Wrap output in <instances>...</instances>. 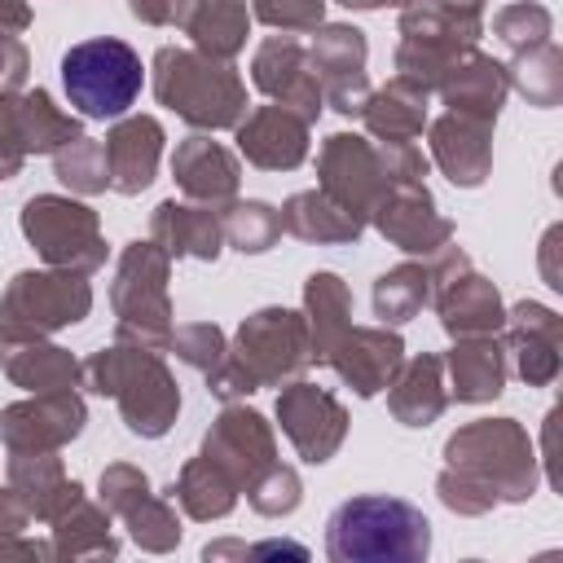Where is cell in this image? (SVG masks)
Returning a JSON list of instances; mask_svg holds the SVG:
<instances>
[{
  "instance_id": "obj_1",
  "label": "cell",
  "mask_w": 563,
  "mask_h": 563,
  "mask_svg": "<svg viewBox=\"0 0 563 563\" xmlns=\"http://www.w3.org/2000/svg\"><path fill=\"white\" fill-rule=\"evenodd\" d=\"M79 391L110 396L119 418L141 440H163L180 413V383L167 369L163 352L110 343L79 361Z\"/></svg>"
},
{
  "instance_id": "obj_2",
  "label": "cell",
  "mask_w": 563,
  "mask_h": 563,
  "mask_svg": "<svg viewBox=\"0 0 563 563\" xmlns=\"http://www.w3.org/2000/svg\"><path fill=\"white\" fill-rule=\"evenodd\" d=\"M444 471L479 488L493 506H523L541 484V457L519 418H475L444 440Z\"/></svg>"
},
{
  "instance_id": "obj_3",
  "label": "cell",
  "mask_w": 563,
  "mask_h": 563,
  "mask_svg": "<svg viewBox=\"0 0 563 563\" xmlns=\"http://www.w3.org/2000/svg\"><path fill=\"white\" fill-rule=\"evenodd\" d=\"M150 88L154 101L194 132H233L246 114V79L238 66L198 48L163 44L150 62Z\"/></svg>"
},
{
  "instance_id": "obj_4",
  "label": "cell",
  "mask_w": 563,
  "mask_h": 563,
  "mask_svg": "<svg viewBox=\"0 0 563 563\" xmlns=\"http://www.w3.org/2000/svg\"><path fill=\"white\" fill-rule=\"evenodd\" d=\"M325 554L334 563H422L431 554V523L405 497L361 493L330 510Z\"/></svg>"
},
{
  "instance_id": "obj_5",
  "label": "cell",
  "mask_w": 563,
  "mask_h": 563,
  "mask_svg": "<svg viewBox=\"0 0 563 563\" xmlns=\"http://www.w3.org/2000/svg\"><path fill=\"white\" fill-rule=\"evenodd\" d=\"M172 255L154 238H132L119 251L110 277V308H114V343L167 352L172 347Z\"/></svg>"
},
{
  "instance_id": "obj_6",
  "label": "cell",
  "mask_w": 563,
  "mask_h": 563,
  "mask_svg": "<svg viewBox=\"0 0 563 563\" xmlns=\"http://www.w3.org/2000/svg\"><path fill=\"white\" fill-rule=\"evenodd\" d=\"M145 84L141 53L119 35H92L62 53V88L79 119H123Z\"/></svg>"
},
{
  "instance_id": "obj_7",
  "label": "cell",
  "mask_w": 563,
  "mask_h": 563,
  "mask_svg": "<svg viewBox=\"0 0 563 563\" xmlns=\"http://www.w3.org/2000/svg\"><path fill=\"white\" fill-rule=\"evenodd\" d=\"M92 312V286L84 273L70 268H22L9 277L0 295V343H26V339H53L57 330H70L88 321Z\"/></svg>"
},
{
  "instance_id": "obj_8",
  "label": "cell",
  "mask_w": 563,
  "mask_h": 563,
  "mask_svg": "<svg viewBox=\"0 0 563 563\" xmlns=\"http://www.w3.org/2000/svg\"><path fill=\"white\" fill-rule=\"evenodd\" d=\"M22 238L35 246V255L48 268H70V273H101L106 268V233H101V216L75 198V194H35L22 202L18 211Z\"/></svg>"
},
{
  "instance_id": "obj_9",
  "label": "cell",
  "mask_w": 563,
  "mask_h": 563,
  "mask_svg": "<svg viewBox=\"0 0 563 563\" xmlns=\"http://www.w3.org/2000/svg\"><path fill=\"white\" fill-rule=\"evenodd\" d=\"M229 352L246 365L255 387H286L312 369V347H308V321L295 308L268 303L242 317L233 330Z\"/></svg>"
},
{
  "instance_id": "obj_10",
  "label": "cell",
  "mask_w": 563,
  "mask_h": 563,
  "mask_svg": "<svg viewBox=\"0 0 563 563\" xmlns=\"http://www.w3.org/2000/svg\"><path fill=\"white\" fill-rule=\"evenodd\" d=\"M317 189L369 224L374 202L391 189V176L383 167L378 141L374 136H356V132L325 136L321 150H317Z\"/></svg>"
},
{
  "instance_id": "obj_11",
  "label": "cell",
  "mask_w": 563,
  "mask_h": 563,
  "mask_svg": "<svg viewBox=\"0 0 563 563\" xmlns=\"http://www.w3.org/2000/svg\"><path fill=\"white\" fill-rule=\"evenodd\" d=\"M88 427V400L79 387L31 391L0 409V444L9 453H62Z\"/></svg>"
},
{
  "instance_id": "obj_12",
  "label": "cell",
  "mask_w": 563,
  "mask_h": 563,
  "mask_svg": "<svg viewBox=\"0 0 563 563\" xmlns=\"http://www.w3.org/2000/svg\"><path fill=\"white\" fill-rule=\"evenodd\" d=\"M277 427L290 440V449L299 453V462L321 466L347 440V409L334 391H325L308 378H295V383L277 387Z\"/></svg>"
},
{
  "instance_id": "obj_13",
  "label": "cell",
  "mask_w": 563,
  "mask_h": 563,
  "mask_svg": "<svg viewBox=\"0 0 563 563\" xmlns=\"http://www.w3.org/2000/svg\"><path fill=\"white\" fill-rule=\"evenodd\" d=\"M198 453L211 457L238 484V493H246L277 462V431H273V422L260 409L233 400V405H224L216 413V422L207 427Z\"/></svg>"
},
{
  "instance_id": "obj_14",
  "label": "cell",
  "mask_w": 563,
  "mask_h": 563,
  "mask_svg": "<svg viewBox=\"0 0 563 563\" xmlns=\"http://www.w3.org/2000/svg\"><path fill=\"white\" fill-rule=\"evenodd\" d=\"M501 347L510 361V374L528 387H550L563 369V317L550 303L519 299L506 308L501 321Z\"/></svg>"
},
{
  "instance_id": "obj_15",
  "label": "cell",
  "mask_w": 563,
  "mask_h": 563,
  "mask_svg": "<svg viewBox=\"0 0 563 563\" xmlns=\"http://www.w3.org/2000/svg\"><path fill=\"white\" fill-rule=\"evenodd\" d=\"M251 84H255L268 101L295 110V114L308 119V123H317L321 110H325L321 79L312 75L308 44H303L299 35L273 31L268 40H260V48L251 53Z\"/></svg>"
},
{
  "instance_id": "obj_16",
  "label": "cell",
  "mask_w": 563,
  "mask_h": 563,
  "mask_svg": "<svg viewBox=\"0 0 563 563\" xmlns=\"http://www.w3.org/2000/svg\"><path fill=\"white\" fill-rule=\"evenodd\" d=\"M369 224L383 233L387 246H396V251H405V255H418V260H427L431 251H440L444 242H453V220L435 207L427 180L391 185V189L374 202Z\"/></svg>"
},
{
  "instance_id": "obj_17",
  "label": "cell",
  "mask_w": 563,
  "mask_h": 563,
  "mask_svg": "<svg viewBox=\"0 0 563 563\" xmlns=\"http://www.w3.org/2000/svg\"><path fill=\"white\" fill-rule=\"evenodd\" d=\"M233 136H238V154L260 172H295L312 150V123L277 101L246 110Z\"/></svg>"
},
{
  "instance_id": "obj_18",
  "label": "cell",
  "mask_w": 563,
  "mask_h": 563,
  "mask_svg": "<svg viewBox=\"0 0 563 563\" xmlns=\"http://www.w3.org/2000/svg\"><path fill=\"white\" fill-rule=\"evenodd\" d=\"M427 145H431L427 158L457 189H479L493 176V123L488 119L444 110L427 119Z\"/></svg>"
},
{
  "instance_id": "obj_19",
  "label": "cell",
  "mask_w": 563,
  "mask_h": 563,
  "mask_svg": "<svg viewBox=\"0 0 563 563\" xmlns=\"http://www.w3.org/2000/svg\"><path fill=\"white\" fill-rule=\"evenodd\" d=\"M400 361H405V339H400L396 325H347V334H343V339L330 347V356H325V365H330L361 400L387 391V383L396 378Z\"/></svg>"
},
{
  "instance_id": "obj_20",
  "label": "cell",
  "mask_w": 563,
  "mask_h": 563,
  "mask_svg": "<svg viewBox=\"0 0 563 563\" xmlns=\"http://www.w3.org/2000/svg\"><path fill=\"white\" fill-rule=\"evenodd\" d=\"M172 176H176V189L189 198V202H207L216 211H224L238 189H242V163L229 145L211 141V132H194L185 141H176L172 150Z\"/></svg>"
},
{
  "instance_id": "obj_21",
  "label": "cell",
  "mask_w": 563,
  "mask_h": 563,
  "mask_svg": "<svg viewBox=\"0 0 563 563\" xmlns=\"http://www.w3.org/2000/svg\"><path fill=\"white\" fill-rule=\"evenodd\" d=\"M101 145H106V163H110V189L123 198H136L158 176L167 132L154 114H123L110 123Z\"/></svg>"
},
{
  "instance_id": "obj_22",
  "label": "cell",
  "mask_w": 563,
  "mask_h": 563,
  "mask_svg": "<svg viewBox=\"0 0 563 563\" xmlns=\"http://www.w3.org/2000/svg\"><path fill=\"white\" fill-rule=\"evenodd\" d=\"M440 361H444L449 400H457V405H488V400H497L506 391L510 361H506L501 334L453 339V347L440 352Z\"/></svg>"
},
{
  "instance_id": "obj_23",
  "label": "cell",
  "mask_w": 563,
  "mask_h": 563,
  "mask_svg": "<svg viewBox=\"0 0 563 563\" xmlns=\"http://www.w3.org/2000/svg\"><path fill=\"white\" fill-rule=\"evenodd\" d=\"M150 238L172 255V260H202L216 264L224 251V220L207 202L189 198H163L150 211Z\"/></svg>"
},
{
  "instance_id": "obj_24",
  "label": "cell",
  "mask_w": 563,
  "mask_h": 563,
  "mask_svg": "<svg viewBox=\"0 0 563 563\" xmlns=\"http://www.w3.org/2000/svg\"><path fill=\"white\" fill-rule=\"evenodd\" d=\"M484 35V0H409L400 4V40L440 53H466Z\"/></svg>"
},
{
  "instance_id": "obj_25",
  "label": "cell",
  "mask_w": 563,
  "mask_h": 563,
  "mask_svg": "<svg viewBox=\"0 0 563 563\" xmlns=\"http://www.w3.org/2000/svg\"><path fill=\"white\" fill-rule=\"evenodd\" d=\"M435 97L453 110V114H475V119H488L497 123L506 97H510V79H506V62L479 53V48H466L440 79Z\"/></svg>"
},
{
  "instance_id": "obj_26",
  "label": "cell",
  "mask_w": 563,
  "mask_h": 563,
  "mask_svg": "<svg viewBox=\"0 0 563 563\" xmlns=\"http://www.w3.org/2000/svg\"><path fill=\"white\" fill-rule=\"evenodd\" d=\"M431 303H435V317H440V325H444L449 339L501 334V321H506L501 290H497L484 273H475V268H466V273H457L453 282H444V286L431 295Z\"/></svg>"
},
{
  "instance_id": "obj_27",
  "label": "cell",
  "mask_w": 563,
  "mask_h": 563,
  "mask_svg": "<svg viewBox=\"0 0 563 563\" xmlns=\"http://www.w3.org/2000/svg\"><path fill=\"white\" fill-rule=\"evenodd\" d=\"M4 484L18 493L26 515L40 523H53L62 510H70L84 497V484L66 475L57 453H9Z\"/></svg>"
},
{
  "instance_id": "obj_28",
  "label": "cell",
  "mask_w": 563,
  "mask_h": 563,
  "mask_svg": "<svg viewBox=\"0 0 563 563\" xmlns=\"http://www.w3.org/2000/svg\"><path fill=\"white\" fill-rule=\"evenodd\" d=\"M387 409L400 427H431L449 409V387H444V361L440 352H418L405 356L396 378L387 383Z\"/></svg>"
},
{
  "instance_id": "obj_29",
  "label": "cell",
  "mask_w": 563,
  "mask_h": 563,
  "mask_svg": "<svg viewBox=\"0 0 563 563\" xmlns=\"http://www.w3.org/2000/svg\"><path fill=\"white\" fill-rule=\"evenodd\" d=\"M277 211H282V233L312 242V246H352L369 229L361 216H352L347 207H339L321 189H299Z\"/></svg>"
},
{
  "instance_id": "obj_30",
  "label": "cell",
  "mask_w": 563,
  "mask_h": 563,
  "mask_svg": "<svg viewBox=\"0 0 563 563\" xmlns=\"http://www.w3.org/2000/svg\"><path fill=\"white\" fill-rule=\"evenodd\" d=\"M0 369L22 391H66L79 387V356L53 339L0 343Z\"/></svg>"
},
{
  "instance_id": "obj_31",
  "label": "cell",
  "mask_w": 563,
  "mask_h": 563,
  "mask_svg": "<svg viewBox=\"0 0 563 563\" xmlns=\"http://www.w3.org/2000/svg\"><path fill=\"white\" fill-rule=\"evenodd\" d=\"M427 119H431V92H422L418 84H409L400 75L387 79L383 88H374L361 110L365 136H374V141H418L427 132Z\"/></svg>"
},
{
  "instance_id": "obj_32",
  "label": "cell",
  "mask_w": 563,
  "mask_h": 563,
  "mask_svg": "<svg viewBox=\"0 0 563 563\" xmlns=\"http://www.w3.org/2000/svg\"><path fill=\"white\" fill-rule=\"evenodd\" d=\"M303 321H308V347H312V365H325L330 347L347 334L352 325V286L330 273L317 268L303 277Z\"/></svg>"
},
{
  "instance_id": "obj_33",
  "label": "cell",
  "mask_w": 563,
  "mask_h": 563,
  "mask_svg": "<svg viewBox=\"0 0 563 563\" xmlns=\"http://www.w3.org/2000/svg\"><path fill=\"white\" fill-rule=\"evenodd\" d=\"M176 31L189 35V48L233 62L251 35V4L246 0H189Z\"/></svg>"
},
{
  "instance_id": "obj_34",
  "label": "cell",
  "mask_w": 563,
  "mask_h": 563,
  "mask_svg": "<svg viewBox=\"0 0 563 563\" xmlns=\"http://www.w3.org/2000/svg\"><path fill=\"white\" fill-rule=\"evenodd\" d=\"M167 497L180 506L185 519H194V523H211V519L233 515V506H238V484H233L211 457L194 453V457L180 466V475L172 479Z\"/></svg>"
},
{
  "instance_id": "obj_35",
  "label": "cell",
  "mask_w": 563,
  "mask_h": 563,
  "mask_svg": "<svg viewBox=\"0 0 563 563\" xmlns=\"http://www.w3.org/2000/svg\"><path fill=\"white\" fill-rule=\"evenodd\" d=\"M114 515L101 501L79 497L70 510H62L48 528H53V559H114L119 554V537H114Z\"/></svg>"
},
{
  "instance_id": "obj_36",
  "label": "cell",
  "mask_w": 563,
  "mask_h": 563,
  "mask_svg": "<svg viewBox=\"0 0 563 563\" xmlns=\"http://www.w3.org/2000/svg\"><path fill=\"white\" fill-rule=\"evenodd\" d=\"M308 35H312L308 40V62H312V75L321 79V88L365 75L369 40H365L361 26H352V22H321Z\"/></svg>"
},
{
  "instance_id": "obj_37",
  "label": "cell",
  "mask_w": 563,
  "mask_h": 563,
  "mask_svg": "<svg viewBox=\"0 0 563 563\" xmlns=\"http://www.w3.org/2000/svg\"><path fill=\"white\" fill-rule=\"evenodd\" d=\"M18 128H22L26 154H48V158L62 145H70L75 136H84L79 114L75 110H62L48 88H22L18 92Z\"/></svg>"
},
{
  "instance_id": "obj_38",
  "label": "cell",
  "mask_w": 563,
  "mask_h": 563,
  "mask_svg": "<svg viewBox=\"0 0 563 563\" xmlns=\"http://www.w3.org/2000/svg\"><path fill=\"white\" fill-rule=\"evenodd\" d=\"M369 303H374V317L378 325H405L413 321L427 303H431V273L422 260H405L387 273L374 277V290H369Z\"/></svg>"
},
{
  "instance_id": "obj_39",
  "label": "cell",
  "mask_w": 563,
  "mask_h": 563,
  "mask_svg": "<svg viewBox=\"0 0 563 563\" xmlns=\"http://www.w3.org/2000/svg\"><path fill=\"white\" fill-rule=\"evenodd\" d=\"M506 79L510 88L537 106V110H554L563 106V48L554 40L537 44V48H523L506 62Z\"/></svg>"
},
{
  "instance_id": "obj_40",
  "label": "cell",
  "mask_w": 563,
  "mask_h": 563,
  "mask_svg": "<svg viewBox=\"0 0 563 563\" xmlns=\"http://www.w3.org/2000/svg\"><path fill=\"white\" fill-rule=\"evenodd\" d=\"M224 246L242 251V255H264L282 242V211L264 198H233L224 211Z\"/></svg>"
},
{
  "instance_id": "obj_41",
  "label": "cell",
  "mask_w": 563,
  "mask_h": 563,
  "mask_svg": "<svg viewBox=\"0 0 563 563\" xmlns=\"http://www.w3.org/2000/svg\"><path fill=\"white\" fill-rule=\"evenodd\" d=\"M119 523L128 528V541L141 545L145 554H172L185 537L180 528V515H176V501L172 497H158V493H145L136 506H128L119 515Z\"/></svg>"
},
{
  "instance_id": "obj_42",
  "label": "cell",
  "mask_w": 563,
  "mask_h": 563,
  "mask_svg": "<svg viewBox=\"0 0 563 563\" xmlns=\"http://www.w3.org/2000/svg\"><path fill=\"white\" fill-rule=\"evenodd\" d=\"M53 176L75 194V198H97L110 189V163H106V145L92 136H75L70 145H62L53 154Z\"/></svg>"
},
{
  "instance_id": "obj_43",
  "label": "cell",
  "mask_w": 563,
  "mask_h": 563,
  "mask_svg": "<svg viewBox=\"0 0 563 563\" xmlns=\"http://www.w3.org/2000/svg\"><path fill=\"white\" fill-rule=\"evenodd\" d=\"M493 35L510 53H523V48H537V44H545L554 35V18L537 0H515V4H506V9L493 13Z\"/></svg>"
},
{
  "instance_id": "obj_44",
  "label": "cell",
  "mask_w": 563,
  "mask_h": 563,
  "mask_svg": "<svg viewBox=\"0 0 563 563\" xmlns=\"http://www.w3.org/2000/svg\"><path fill=\"white\" fill-rule=\"evenodd\" d=\"M299 501H303V479H299V471L286 466L282 457L246 488V506H251L255 515H264V519H286V515L299 510Z\"/></svg>"
},
{
  "instance_id": "obj_45",
  "label": "cell",
  "mask_w": 563,
  "mask_h": 563,
  "mask_svg": "<svg viewBox=\"0 0 563 563\" xmlns=\"http://www.w3.org/2000/svg\"><path fill=\"white\" fill-rule=\"evenodd\" d=\"M167 352H176L189 369L211 374L229 356V339H224V330L216 321H185V325L172 330V347Z\"/></svg>"
},
{
  "instance_id": "obj_46",
  "label": "cell",
  "mask_w": 563,
  "mask_h": 563,
  "mask_svg": "<svg viewBox=\"0 0 563 563\" xmlns=\"http://www.w3.org/2000/svg\"><path fill=\"white\" fill-rule=\"evenodd\" d=\"M251 22H264L282 35H308L325 22V0H246Z\"/></svg>"
},
{
  "instance_id": "obj_47",
  "label": "cell",
  "mask_w": 563,
  "mask_h": 563,
  "mask_svg": "<svg viewBox=\"0 0 563 563\" xmlns=\"http://www.w3.org/2000/svg\"><path fill=\"white\" fill-rule=\"evenodd\" d=\"M145 493H154L150 488V475L141 471V466H132V462H110L106 471H101V479H97V501L119 519L128 506H136Z\"/></svg>"
},
{
  "instance_id": "obj_48",
  "label": "cell",
  "mask_w": 563,
  "mask_h": 563,
  "mask_svg": "<svg viewBox=\"0 0 563 563\" xmlns=\"http://www.w3.org/2000/svg\"><path fill=\"white\" fill-rule=\"evenodd\" d=\"M202 559H308V545L299 541H238V537H220L202 545Z\"/></svg>"
},
{
  "instance_id": "obj_49",
  "label": "cell",
  "mask_w": 563,
  "mask_h": 563,
  "mask_svg": "<svg viewBox=\"0 0 563 563\" xmlns=\"http://www.w3.org/2000/svg\"><path fill=\"white\" fill-rule=\"evenodd\" d=\"M22 128H18V92H0V180H13L26 163Z\"/></svg>"
},
{
  "instance_id": "obj_50",
  "label": "cell",
  "mask_w": 563,
  "mask_h": 563,
  "mask_svg": "<svg viewBox=\"0 0 563 563\" xmlns=\"http://www.w3.org/2000/svg\"><path fill=\"white\" fill-rule=\"evenodd\" d=\"M202 378H207V391H211L216 400H224V405L246 400L251 391H260V387H255V378L246 374V365H242L233 352H229V356H224V361H220L211 374H202Z\"/></svg>"
},
{
  "instance_id": "obj_51",
  "label": "cell",
  "mask_w": 563,
  "mask_h": 563,
  "mask_svg": "<svg viewBox=\"0 0 563 563\" xmlns=\"http://www.w3.org/2000/svg\"><path fill=\"white\" fill-rule=\"evenodd\" d=\"M369 92H374L369 75H356V79H343V84H330V88H321L325 106H330L334 114H343V119H361V110H365Z\"/></svg>"
},
{
  "instance_id": "obj_52",
  "label": "cell",
  "mask_w": 563,
  "mask_h": 563,
  "mask_svg": "<svg viewBox=\"0 0 563 563\" xmlns=\"http://www.w3.org/2000/svg\"><path fill=\"white\" fill-rule=\"evenodd\" d=\"M31 75V53L18 35H0V92H22Z\"/></svg>"
},
{
  "instance_id": "obj_53",
  "label": "cell",
  "mask_w": 563,
  "mask_h": 563,
  "mask_svg": "<svg viewBox=\"0 0 563 563\" xmlns=\"http://www.w3.org/2000/svg\"><path fill=\"white\" fill-rule=\"evenodd\" d=\"M189 0H128V13L145 26H180Z\"/></svg>"
},
{
  "instance_id": "obj_54",
  "label": "cell",
  "mask_w": 563,
  "mask_h": 563,
  "mask_svg": "<svg viewBox=\"0 0 563 563\" xmlns=\"http://www.w3.org/2000/svg\"><path fill=\"white\" fill-rule=\"evenodd\" d=\"M26 523H31L26 506L18 501V493H13L9 484H0V537H9V532H26Z\"/></svg>"
},
{
  "instance_id": "obj_55",
  "label": "cell",
  "mask_w": 563,
  "mask_h": 563,
  "mask_svg": "<svg viewBox=\"0 0 563 563\" xmlns=\"http://www.w3.org/2000/svg\"><path fill=\"white\" fill-rule=\"evenodd\" d=\"M0 559H53V545L31 541L22 532H9V537H0Z\"/></svg>"
},
{
  "instance_id": "obj_56",
  "label": "cell",
  "mask_w": 563,
  "mask_h": 563,
  "mask_svg": "<svg viewBox=\"0 0 563 563\" xmlns=\"http://www.w3.org/2000/svg\"><path fill=\"white\" fill-rule=\"evenodd\" d=\"M35 22L31 0H0V35H22Z\"/></svg>"
},
{
  "instance_id": "obj_57",
  "label": "cell",
  "mask_w": 563,
  "mask_h": 563,
  "mask_svg": "<svg viewBox=\"0 0 563 563\" xmlns=\"http://www.w3.org/2000/svg\"><path fill=\"white\" fill-rule=\"evenodd\" d=\"M554 246H559V229H550V233H545V242H541V273H545V282L559 290V286H563V277H559V268H554Z\"/></svg>"
},
{
  "instance_id": "obj_58",
  "label": "cell",
  "mask_w": 563,
  "mask_h": 563,
  "mask_svg": "<svg viewBox=\"0 0 563 563\" xmlns=\"http://www.w3.org/2000/svg\"><path fill=\"white\" fill-rule=\"evenodd\" d=\"M334 4H343V9H356V13H374V9H387L391 0H334Z\"/></svg>"
},
{
  "instance_id": "obj_59",
  "label": "cell",
  "mask_w": 563,
  "mask_h": 563,
  "mask_svg": "<svg viewBox=\"0 0 563 563\" xmlns=\"http://www.w3.org/2000/svg\"><path fill=\"white\" fill-rule=\"evenodd\" d=\"M391 4H396V9H400V4H409V0H391Z\"/></svg>"
}]
</instances>
